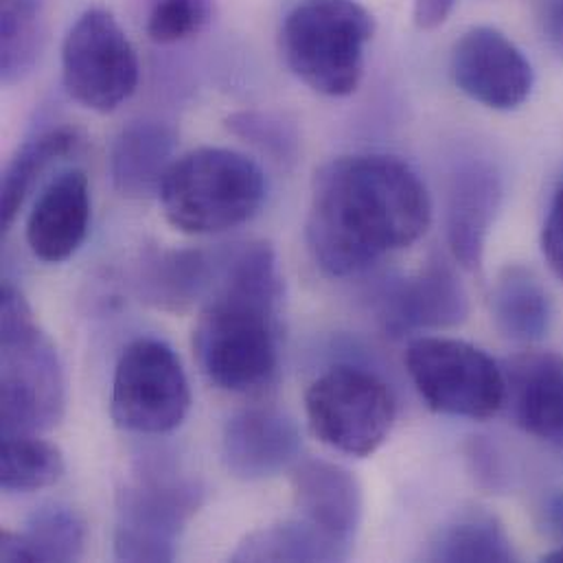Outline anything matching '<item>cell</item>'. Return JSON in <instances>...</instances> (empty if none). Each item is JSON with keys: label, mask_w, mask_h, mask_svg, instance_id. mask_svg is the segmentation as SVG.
I'll return each instance as SVG.
<instances>
[{"label": "cell", "mask_w": 563, "mask_h": 563, "mask_svg": "<svg viewBox=\"0 0 563 563\" xmlns=\"http://www.w3.org/2000/svg\"><path fill=\"white\" fill-rule=\"evenodd\" d=\"M430 222V194L408 163L357 154L316 172L305 238L316 266L344 279L410 249Z\"/></svg>", "instance_id": "1"}, {"label": "cell", "mask_w": 563, "mask_h": 563, "mask_svg": "<svg viewBox=\"0 0 563 563\" xmlns=\"http://www.w3.org/2000/svg\"><path fill=\"white\" fill-rule=\"evenodd\" d=\"M266 196L264 169L227 147H200L176 158L158 191L165 220L187 235L238 229L262 211Z\"/></svg>", "instance_id": "2"}, {"label": "cell", "mask_w": 563, "mask_h": 563, "mask_svg": "<svg viewBox=\"0 0 563 563\" xmlns=\"http://www.w3.org/2000/svg\"><path fill=\"white\" fill-rule=\"evenodd\" d=\"M66 382L51 338L35 324L26 298L0 287V421L2 434H37L59 423Z\"/></svg>", "instance_id": "3"}, {"label": "cell", "mask_w": 563, "mask_h": 563, "mask_svg": "<svg viewBox=\"0 0 563 563\" xmlns=\"http://www.w3.org/2000/svg\"><path fill=\"white\" fill-rule=\"evenodd\" d=\"M373 33V13L357 0H300L283 20V59L313 92L349 97L362 81Z\"/></svg>", "instance_id": "4"}, {"label": "cell", "mask_w": 563, "mask_h": 563, "mask_svg": "<svg viewBox=\"0 0 563 563\" xmlns=\"http://www.w3.org/2000/svg\"><path fill=\"white\" fill-rule=\"evenodd\" d=\"M194 349L202 373L218 388L260 390L279 366V311L216 291L198 318Z\"/></svg>", "instance_id": "5"}, {"label": "cell", "mask_w": 563, "mask_h": 563, "mask_svg": "<svg viewBox=\"0 0 563 563\" xmlns=\"http://www.w3.org/2000/svg\"><path fill=\"white\" fill-rule=\"evenodd\" d=\"M305 412L318 441L342 454L364 459L388 439L397 406L390 388L377 375L360 366L338 364L311 382Z\"/></svg>", "instance_id": "6"}, {"label": "cell", "mask_w": 563, "mask_h": 563, "mask_svg": "<svg viewBox=\"0 0 563 563\" xmlns=\"http://www.w3.org/2000/svg\"><path fill=\"white\" fill-rule=\"evenodd\" d=\"M406 368L434 412L483 421L505 406V371L465 340L417 338L406 349Z\"/></svg>", "instance_id": "7"}, {"label": "cell", "mask_w": 563, "mask_h": 563, "mask_svg": "<svg viewBox=\"0 0 563 563\" xmlns=\"http://www.w3.org/2000/svg\"><path fill=\"white\" fill-rule=\"evenodd\" d=\"M134 44L117 18L101 7L86 9L62 44V81L70 99L92 112H114L139 88Z\"/></svg>", "instance_id": "8"}, {"label": "cell", "mask_w": 563, "mask_h": 563, "mask_svg": "<svg viewBox=\"0 0 563 563\" xmlns=\"http://www.w3.org/2000/svg\"><path fill=\"white\" fill-rule=\"evenodd\" d=\"M191 386L176 351L156 338H141L121 353L110 415L121 430L167 434L189 415Z\"/></svg>", "instance_id": "9"}, {"label": "cell", "mask_w": 563, "mask_h": 563, "mask_svg": "<svg viewBox=\"0 0 563 563\" xmlns=\"http://www.w3.org/2000/svg\"><path fill=\"white\" fill-rule=\"evenodd\" d=\"M202 505V489L187 478L145 476L119 494L112 536L119 562L169 563L178 540Z\"/></svg>", "instance_id": "10"}, {"label": "cell", "mask_w": 563, "mask_h": 563, "mask_svg": "<svg viewBox=\"0 0 563 563\" xmlns=\"http://www.w3.org/2000/svg\"><path fill=\"white\" fill-rule=\"evenodd\" d=\"M450 73L461 92L492 110H516L533 90L531 62L494 26H474L456 40Z\"/></svg>", "instance_id": "11"}, {"label": "cell", "mask_w": 563, "mask_h": 563, "mask_svg": "<svg viewBox=\"0 0 563 563\" xmlns=\"http://www.w3.org/2000/svg\"><path fill=\"white\" fill-rule=\"evenodd\" d=\"M500 202L503 180L487 161H463L450 174L445 200L448 244L465 271L481 268Z\"/></svg>", "instance_id": "12"}, {"label": "cell", "mask_w": 563, "mask_h": 563, "mask_svg": "<svg viewBox=\"0 0 563 563\" xmlns=\"http://www.w3.org/2000/svg\"><path fill=\"white\" fill-rule=\"evenodd\" d=\"M300 430L275 408H251L233 415L222 434L227 470L246 483L268 481L291 467L300 454Z\"/></svg>", "instance_id": "13"}, {"label": "cell", "mask_w": 563, "mask_h": 563, "mask_svg": "<svg viewBox=\"0 0 563 563\" xmlns=\"http://www.w3.org/2000/svg\"><path fill=\"white\" fill-rule=\"evenodd\" d=\"M90 185L81 169H66L40 191L26 218V244L44 264L70 260L90 229Z\"/></svg>", "instance_id": "14"}, {"label": "cell", "mask_w": 563, "mask_h": 563, "mask_svg": "<svg viewBox=\"0 0 563 563\" xmlns=\"http://www.w3.org/2000/svg\"><path fill=\"white\" fill-rule=\"evenodd\" d=\"M470 298L456 273L441 260L388 287L382 298V322L393 335L421 329H450L465 322Z\"/></svg>", "instance_id": "15"}, {"label": "cell", "mask_w": 563, "mask_h": 563, "mask_svg": "<svg viewBox=\"0 0 563 563\" xmlns=\"http://www.w3.org/2000/svg\"><path fill=\"white\" fill-rule=\"evenodd\" d=\"M505 406L514 421L536 439L563 448V357L529 351L505 368Z\"/></svg>", "instance_id": "16"}, {"label": "cell", "mask_w": 563, "mask_h": 563, "mask_svg": "<svg viewBox=\"0 0 563 563\" xmlns=\"http://www.w3.org/2000/svg\"><path fill=\"white\" fill-rule=\"evenodd\" d=\"M296 507L309 525L351 549L362 522V487L342 465L302 461L291 474Z\"/></svg>", "instance_id": "17"}, {"label": "cell", "mask_w": 563, "mask_h": 563, "mask_svg": "<svg viewBox=\"0 0 563 563\" xmlns=\"http://www.w3.org/2000/svg\"><path fill=\"white\" fill-rule=\"evenodd\" d=\"M178 134L161 119L128 123L110 147V176L114 189L132 200L158 196L176 161Z\"/></svg>", "instance_id": "18"}, {"label": "cell", "mask_w": 563, "mask_h": 563, "mask_svg": "<svg viewBox=\"0 0 563 563\" xmlns=\"http://www.w3.org/2000/svg\"><path fill=\"white\" fill-rule=\"evenodd\" d=\"M220 271V255L205 251H161L141 266L139 287L147 302L183 311L213 289Z\"/></svg>", "instance_id": "19"}, {"label": "cell", "mask_w": 563, "mask_h": 563, "mask_svg": "<svg viewBox=\"0 0 563 563\" xmlns=\"http://www.w3.org/2000/svg\"><path fill=\"white\" fill-rule=\"evenodd\" d=\"M81 139L75 128L51 125L31 134L15 150L2 172L0 183V227L9 231L15 222L24 200L40 183V178L59 161L75 154Z\"/></svg>", "instance_id": "20"}, {"label": "cell", "mask_w": 563, "mask_h": 563, "mask_svg": "<svg viewBox=\"0 0 563 563\" xmlns=\"http://www.w3.org/2000/svg\"><path fill=\"white\" fill-rule=\"evenodd\" d=\"M492 313L500 333L516 342H538L551 329L549 291L525 266H509L492 289Z\"/></svg>", "instance_id": "21"}, {"label": "cell", "mask_w": 563, "mask_h": 563, "mask_svg": "<svg viewBox=\"0 0 563 563\" xmlns=\"http://www.w3.org/2000/svg\"><path fill=\"white\" fill-rule=\"evenodd\" d=\"M346 555V547L307 520H296L246 536L231 555V562H342Z\"/></svg>", "instance_id": "22"}, {"label": "cell", "mask_w": 563, "mask_h": 563, "mask_svg": "<svg viewBox=\"0 0 563 563\" xmlns=\"http://www.w3.org/2000/svg\"><path fill=\"white\" fill-rule=\"evenodd\" d=\"M46 40V0H0V79L4 86L26 79Z\"/></svg>", "instance_id": "23"}, {"label": "cell", "mask_w": 563, "mask_h": 563, "mask_svg": "<svg viewBox=\"0 0 563 563\" xmlns=\"http://www.w3.org/2000/svg\"><path fill=\"white\" fill-rule=\"evenodd\" d=\"M432 562H514L516 553L503 525L485 511H467L445 525L430 544Z\"/></svg>", "instance_id": "24"}, {"label": "cell", "mask_w": 563, "mask_h": 563, "mask_svg": "<svg viewBox=\"0 0 563 563\" xmlns=\"http://www.w3.org/2000/svg\"><path fill=\"white\" fill-rule=\"evenodd\" d=\"M64 474L59 448L37 434H2L0 487L7 494H31L55 485Z\"/></svg>", "instance_id": "25"}, {"label": "cell", "mask_w": 563, "mask_h": 563, "mask_svg": "<svg viewBox=\"0 0 563 563\" xmlns=\"http://www.w3.org/2000/svg\"><path fill=\"white\" fill-rule=\"evenodd\" d=\"M22 538L33 562H77L86 551V525L64 505H44L35 509Z\"/></svg>", "instance_id": "26"}, {"label": "cell", "mask_w": 563, "mask_h": 563, "mask_svg": "<svg viewBox=\"0 0 563 563\" xmlns=\"http://www.w3.org/2000/svg\"><path fill=\"white\" fill-rule=\"evenodd\" d=\"M227 128L238 139L251 143L271 161L289 167L298 156V132L296 128L275 112L242 110L227 119Z\"/></svg>", "instance_id": "27"}, {"label": "cell", "mask_w": 563, "mask_h": 563, "mask_svg": "<svg viewBox=\"0 0 563 563\" xmlns=\"http://www.w3.org/2000/svg\"><path fill=\"white\" fill-rule=\"evenodd\" d=\"M211 18V0H152L145 33L156 44H176L200 33Z\"/></svg>", "instance_id": "28"}, {"label": "cell", "mask_w": 563, "mask_h": 563, "mask_svg": "<svg viewBox=\"0 0 563 563\" xmlns=\"http://www.w3.org/2000/svg\"><path fill=\"white\" fill-rule=\"evenodd\" d=\"M542 251L551 271L563 282V183L555 191L542 231Z\"/></svg>", "instance_id": "29"}, {"label": "cell", "mask_w": 563, "mask_h": 563, "mask_svg": "<svg viewBox=\"0 0 563 563\" xmlns=\"http://www.w3.org/2000/svg\"><path fill=\"white\" fill-rule=\"evenodd\" d=\"M540 26L549 48L563 57V0H547L542 4Z\"/></svg>", "instance_id": "30"}, {"label": "cell", "mask_w": 563, "mask_h": 563, "mask_svg": "<svg viewBox=\"0 0 563 563\" xmlns=\"http://www.w3.org/2000/svg\"><path fill=\"white\" fill-rule=\"evenodd\" d=\"M456 2L459 0H415V9H412L415 24L421 31L439 29L450 18Z\"/></svg>", "instance_id": "31"}, {"label": "cell", "mask_w": 563, "mask_h": 563, "mask_svg": "<svg viewBox=\"0 0 563 563\" xmlns=\"http://www.w3.org/2000/svg\"><path fill=\"white\" fill-rule=\"evenodd\" d=\"M0 560L7 563H33L31 551L22 533H11V531L0 533Z\"/></svg>", "instance_id": "32"}, {"label": "cell", "mask_w": 563, "mask_h": 563, "mask_svg": "<svg viewBox=\"0 0 563 563\" xmlns=\"http://www.w3.org/2000/svg\"><path fill=\"white\" fill-rule=\"evenodd\" d=\"M549 516H551V522L555 525V529L563 533V496H558L555 500H551Z\"/></svg>", "instance_id": "33"}, {"label": "cell", "mask_w": 563, "mask_h": 563, "mask_svg": "<svg viewBox=\"0 0 563 563\" xmlns=\"http://www.w3.org/2000/svg\"><path fill=\"white\" fill-rule=\"evenodd\" d=\"M544 562L563 563V547L555 549V551L549 553V555H544Z\"/></svg>", "instance_id": "34"}]
</instances>
